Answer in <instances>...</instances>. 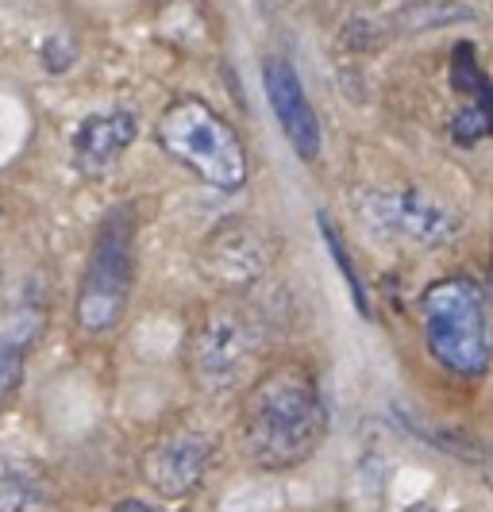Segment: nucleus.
<instances>
[{"mask_svg": "<svg viewBox=\"0 0 493 512\" xmlns=\"http://www.w3.org/2000/svg\"><path fill=\"white\" fill-rule=\"evenodd\" d=\"M243 451L266 470L305 462L328 432V409L305 366H278L247 393Z\"/></svg>", "mask_w": 493, "mask_h": 512, "instance_id": "obj_1", "label": "nucleus"}, {"mask_svg": "<svg viewBox=\"0 0 493 512\" xmlns=\"http://www.w3.org/2000/svg\"><path fill=\"white\" fill-rule=\"evenodd\" d=\"M420 316L428 351L443 370L467 382H478L490 370V332L478 285L467 278H443L428 285L420 297Z\"/></svg>", "mask_w": 493, "mask_h": 512, "instance_id": "obj_2", "label": "nucleus"}, {"mask_svg": "<svg viewBox=\"0 0 493 512\" xmlns=\"http://www.w3.org/2000/svg\"><path fill=\"white\" fill-rule=\"evenodd\" d=\"M158 143L193 178L216 189H239L247 181V151L232 124L205 101H174L158 116Z\"/></svg>", "mask_w": 493, "mask_h": 512, "instance_id": "obj_3", "label": "nucleus"}, {"mask_svg": "<svg viewBox=\"0 0 493 512\" xmlns=\"http://www.w3.org/2000/svg\"><path fill=\"white\" fill-rule=\"evenodd\" d=\"M135 282V208L116 205L101 220L89 247V266L78 289L81 332H112L128 308Z\"/></svg>", "mask_w": 493, "mask_h": 512, "instance_id": "obj_4", "label": "nucleus"}, {"mask_svg": "<svg viewBox=\"0 0 493 512\" xmlns=\"http://www.w3.org/2000/svg\"><path fill=\"white\" fill-rule=\"evenodd\" d=\"M359 220L374 231L378 239L405 243V247H443L459 235V216L436 201L424 189H370L359 201Z\"/></svg>", "mask_w": 493, "mask_h": 512, "instance_id": "obj_5", "label": "nucleus"}, {"mask_svg": "<svg viewBox=\"0 0 493 512\" xmlns=\"http://www.w3.org/2000/svg\"><path fill=\"white\" fill-rule=\"evenodd\" d=\"M259 328L251 316L235 308H212L193 335V374L208 389H224L243 378V370L259 355Z\"/></svg>", "mask_w": 493, "mask_h": 512, "instance_id": "obj_6", "label": "nucleus"}, {"mask_svg": "<svg viewBox=\"0 0 493 512\" xmlns=\"http://www.w3.org/2000/svg\"><path fill=\"white\" fill-rule=\"evenodd\" d=\"M270 262H274V239L259 224H247V220L220 224L205 239L201 258H197L205 282L224 285V289L255 285L270 270Z\"/></svg>", "mask_w": 493, "mask_h": 512, "instance_id": "obj_7", "label": "nucleus"}, {"mask_svg": "<svg viewBox=\"0 0 493 512\" xmlns=\"http://www.w3.org/2000/svg\"><path fill=\"white\" fill-rule=\"evenodd\" d=\"M212 459H216V436H208L201 428H182L174 436L158 439L147 451L143 478L162 497H189L205 482Z\"/></svg>", "mask_w": 493, "mask_h": 512, "instance_id": "obj_8", "label": "nucleus"}, {"mask_svg": "<svg viewBox=\"0 0 493 512\" xmlns=\"http://www.w3.org/2000/svg\"><path fill=\"white\" fill-rule=\"evenodd\" d=\"M262 89H266V101L270 112L278 120V128L286 131L289 147L297 151V158L316 162L320 158V120H316V108H312L309 93L301 89V77L289 66V58L282 54H270L262 62Z\"/></svg>", "mask_w": 493, "mask_h": 512, "instance_id": "obj_9", "label": "nucleus"}, {"mask_svg": "<svg viewBox=\"0 0 493 512\" xmlns=\"http://www.w3.org/2000/svg\"><path fill=\"white\" fill-rule=\"evenodd\" d=\"M139 135V124L131 112H101V116H89L74 135V158L85 174H97L108 170L120 154L128 151Z\"/></svg>", "mask_w": 493, "mask_h": 512, "instance_id": "obj_10", "label": "nucleus"}, {"mask_svg": "<svg viewBox=\"0 0 493 512\" xmlns=\"http://www.w3.org/2000/svg\"><path fill=\"white\" fill-rule=\"evenodd\" d=\"M39 332H43V312L35 305H20L4 316L0 324V405L24 378L27 351L39 339Z\"/></svg>", "mask_w": 493, "mask_h": 512, "instance_id": "obj_11", "label": "nucleus"}, {"mask_svg": "<svg viewBox=\"0 0 493 512\" xmlns=\"http://www.w3.org/2000/svg\"><path fill=\"white\" fill-rule=\"evenodd\" d=\"M316 224H320V239H324V247H328V255L336 262V270L343 274V282H347V293H351V301L359 308V316H370V301H366V289H363V278H359V270H355V262L347 255V243L339 239L336 224H332V216L328 212H316Z\"/></svg>", "mask_w": 493, "mask_h": 512, "instance_id": "obj_12", "label": "nucleus"}, {"mask_svg": "<svg viewBox=\"0 0 493 512\" xmlns=\"http://www.w3.org/2000/svg\"><path fill=\"white\" fill-rule=\"evenodd\" d=\"M455 20H470V12L459 4H409L393 16V24L401 31H424V27H443Z\"/></svg>", "mask_w": 493, "mask_h": 512, "instance_id": "obj_13", "label": "nucleus"}, {"mask_svg": "<svg viewBox=\"0 0 493 512\" xmlns=\"http://www.w3.org/2000/svg\"><path fill=\"white\" fill-rule=\"evenodd\" d=\"M493 135V104H463L451 120V139L463 143V147H474L482 139Z\"/></svg>", "mask_w": 493, "mask_h": 512, "instance_id": "obj_14", "label": "nucleus"}, {"mask_svg": "<svg viewBox=\"0 0 493 512\" xmlns=\"http://www.w3.org/2000/svg\"><path fill=\"white\" fill-rule=\"evenodd\" d=\"M43 489L27 474H4L0 478V512H31L39 505Z\"/></svg>", "mask_w": 493, "mask_h": 512, "instance_id": "obj_15", "label": "nucleus"}, {"mask_svg": "<svg viewBox=\"0 0 493 512\" xmlns=\"http://www.w3.org/2000/svg\"><path fill=\"white\" fill-rule=\"evenodd\" d=\"M74 58H78V47H74L70 39H62V35L47 39V47H43V62H47V70H51V74L70 70V66H74Z\"/></svg>", "mask_w": 493, "mask_h": 512, "instance_id": "obj_16", "label": "nucleus"}, {"mask_svg": "<svg viewBox=\"0 0 493 512\" xmlns=\"http://www.w3.org/2000/svg\"><path fill=\"white\" fill-rule=\"evenodd\" d=\"M112 512H162L155 505H143V501H124V505H116Z\"/></svg>", "mask_w": 493, "mask_h": 512, "instance_id": "obj_17", "label": "nucleus"}, {"mask_svg": "<svg viewBox=\"0 0 493 512\" xmlns=\"http://www.w3.org/2000/svg\"><path fill=\"white\" fill-rule=\"evenodd\" d=\"M490 289H493V285H490Z\"/></svg>", "mask_w": 493, "mask_h": 512, "instance_id": "obj_18", "label": "nucleus"}]
</instances>
